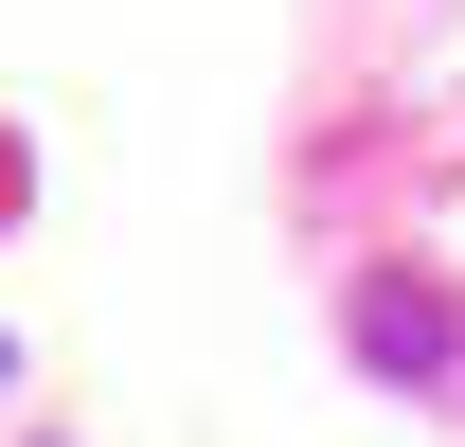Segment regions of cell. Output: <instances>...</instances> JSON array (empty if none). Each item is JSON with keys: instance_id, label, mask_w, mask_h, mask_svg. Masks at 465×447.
Instances as JSON below:
<instances>
[{"instance_id": "6da1fadb", "label": "cell", "mask_w": 465, "mask_h": 447, "mask_svg": "<svg viewBox=\"0 0 465 447\" xmlns=\"http://www.w3.org/2000/svg\"><path fill=\"white\" fill-rule=\"evenodd\" d=\"M341 340H358V376H394V393H430V376H465V323H448V286H430V269H358V304H341Z\"/></svg>"}]
</instances>
